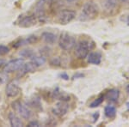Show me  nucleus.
Returning <instances> with one entry per match:
<instances>
[{
	"label": "nucleus",
	"mask_w": 129,
	"mask_h": 127,
	"mask_svg": "<svg viewBox=\"0 0 129 127\" xmlns=\"http://www.w3.org/2000/svg\"><path fill=\"white\" fill-rule=\"evenodd\" d=\"M99 9L98 6L95 3L92 1H89L85 3L83 6L82 12H81L80 20L82 21H89L93 20L98 16Z\"/></svg>",
	"instance_id": "nucleus-1"
},
{
	"label": "nucleus",
	"mask_w": 129,
	"mask_h": 127,
	"mask_svg": "<svg viewBox=\"0 0 129 127\" xmlns=\"http://www.w3.org/2000/svg\"><path fill=\"white\" fill-rule=\"evenodd\" d=\"M76 49H75V54L80 59H84L88 56L89 52L93 49L94 44L93 42L87 39H83L80 40L78 44H76Z\"/></svg>",
	"instance_id": "nucleus-2"
},
{
	"label": "nucleus",
	"mask_w": 129,
	"mask_h": 127,
	"mask_svg": "<svg viewBox=\"0 0 129 127\" xmlns=\"http://www.w3.org/2000/svg\"><path fill=\"white\" fill-rule=\"evenodd\" d=\"M59 46L64 51H71L76 46V39L67 33H62L59 39Z\"/></svg>",
	"instance_id": "nucleus-3"
},
{
	"label": "nucleus",
	"mask_w": 129,
	"mask_h": 127,
	"mask_svg": "<svg viewBox=\"0 0 129 127\" xmlns=\"http://www.w3.org/2000/svg\"><path fill=\"white\" fill-rule=\"evenodd\" d=\"M11 106L14 111L17 112L21 117L24 118V119H29L31 116H32V112L30 111L29 108L19 101H16L14 102H12Z\"/></svg>",
	"instance_id": "nucleus-4"
},
{
	"label": "nucleus",
	"mask_w": 129,
	"mask_h": 127,
	"mask_svg": "<svg viewBox=\"0 0 129 127\" xmlns=\"http://www.w3.org/2000/svg\"><path fill=\"white\" fill-rule=\"evenodd\" d=\"M58 21L60 24H68L76 17V12L72 10H60L58 14Z\"/></svg>",
	"instance_id": "nucleus-5"
},
{
	"label": "nucleus",
	"mask_w": 129,
	"mask_h": 127,
	"mask_svg": "<svg viewBox=\"0 0 129 127\" xmlns=\"http://www.w3.org/2000/svg\"><path fill=\"white\" fill-rule=\"evenodd\" d=\"M24 63V60L22 59L10 60V62L6 63L5 66L4 67V71L6 72V73H12V72L19 71Z\"/></svg>",
	"instance_id": "nucleus-6"
},
{
	"label": "nucleus",
	"mask_w": 129,
	"mask_h": 127,
	"mask_svg": "<svg viewBox=\"0 0 129 127\" xmlns=\"http://www.w3.org/2000/svg\"><path fill=\"white\" fill-rule=\"evenodd\" d=\"M70 106L67 103V101H59V102H58L54 107L52 109V112H53V114L58 117H63L66 115L69 111Z\"/></svg>",
	"instance_id": "nucleus-7"
},
{
	"label": "nucleus",
	"mask_w": 129,
	"mask_h": 127,
	"mask_svg": "<svg viewBox=\"0 0 129 127\" xmlns=\"http://www.w3.org/2000/svg\"><path fill=\"white\" fill-rule=\"evenodd\" d=\"M5 94L8 97L15 98L20 94V88L18 86V83L16 81H11L7 83L5 89Z\"/></svg>",
	"instance_id": "nucleus-8"
},
{
	"label": "nucleus",
	"mask_w": 129,
	"mask_h": 127,
	"mask_svg": "<svg viewBox=\"0 0 129 127\" xmlns=\"http://www.w3.org/2000/svg\"><path fill=\"white\" fill-rule=\"evenodd\" d=\"M37 22V17L35 15H27L22 16L19 21V26L21 28H30L35 26Z\"/></svg>",
	"instance_id": "nucleus-9"
},
{
	"label": "nucleus",
	"mask_w": 129,
	"mask_h": 127,
	"mask_svg": "<svg viewBox=\"0 0 129 127\" xmlns=\"http://www.w3.org/2000/svg\"><path fill=\"white\" fill-rule=\"evenodd\" d=\"M52 97L53 99L59 100V101H70V95L67 93H66L64 91L60 90L59 88L55 89L52 92Z\"/></svg>",
	"instance_id": "nucleus-10"
},
{
	"label": "nucleus",
	"mask_w": 129,
	"mask_h": 127,
	"mask_svg": "<svg viewBox=\"0 0 129 127\" xmlns=\"http://www.w3.org/2000/svg\"><path fill=\"white\" fill-rule=\"evenodd\" d=\"M45 5H46V1L45 0H40V1L37 3L36 6H35V14L37 18L39 19H42L45 18L46 16V10H45Z\"/></svg>",
	"instance_id": "nucleus-11"
},
{
	"label": "nucleus",
	"mask_w": 129,
	"mask_h": 127,
	"mask_svg": "<svg viewBox=\"0 0 129 127\" xmlns=\"http://www.w3.org/2000/svg\"><path fill=\"white\" fill-rule=\"evenodd\" d=\"M106 99H108L109 101L111 102H116L119 99V96H120V91L119 89H109L106 95H104Z\"/></svg>",
	"instance_id": "nucleus-12"
},
{
	"label": "nucleus",
	"mask_w": 129,
	"mask_h": 127,
	"mask_svg": "<svg viewBox=\"0 0 129 127\" xmlns=\"http://www.w3.org/2000/svg\"><path fill=\"white\" fill-rule=\"evenodd\" d=\"M87 61L89 64H100L102 61V54L100 53H90L87 56Z\"/></svg>",
	"instance_id": "nucleus-13"
},
{
	"label": "nucleus",
	"mask_w": 129,
	"mask_h": 127,
	"mask_svg": "<svg viewBox=\"0 0 129 127\" xmlns=\"http://www.w3.org/2000/svg\"><path fill=\"white\" fill-rule=\"evenodd\" d=\"M41 38L46 43L50 45H53L55 43L56 39H57V36L52 32H44L41 34Z\"/></svg>",
	"instance_id": "nucleus-14"
},
{
	"label": "nucleus",
	"mask_w": 129,
	"mask_h": 127,
	"mask_svg": "<svg viewBox=\"0 0 129 127\" xmlns=\"http://www.w3.org/2000/svg\"><path fill=\"white\" fill-rule=\"evenodd\" d=\"M9 120L10 123V125L13 127H22V122L21 118L18 117L14 112H10L9 113Z\"/></svg>",
	"instance_id": "nucleus-15"
},
{
	"label": "nucleus",
	"mask_w": 129,
	"mask_h": 127,
	"mask_svg": "<svg viewBox=\"0 0 129 127\" xmlns=\"http://www.w3.org/2000/svg\"><path fill=\"white\" fill-rule=\"evenodd\" d=\"M117 1L116 0H103V7L107 11H111L116 7Z\"/></svg>",
	"instance_id": "nucleus-16"
},
{
	"label": "nucleus",
	"mask_w": 129,
	"mask_h": 127,
	"mask_svg": "<svg viewBox=\"0 0 129 127\" xmlns=\"http://www.w3.org/2000/svg\"><path fill=\"white\" fill-rule=\"evenodd\" d=\"M30 59H31V62L35 64V67L41 66L46 63V59H45V57H43V56H37L35 54Z\"/></svg>",
	"instance_id": "nucleus-17"
},
{
	"label": "nucleus",
	"mask_w": 129,
	"mask_h": 127,
	"mask_svg": "<svg viewBox=\"0 0 129 127\" xmlns=\"http://www.w3.org/2000/svg\"><path fill=\"white\" fill-rule=\"evenodd\" d=\"M104 114L108 118H114L116 114V108L113 106H107L104 108Z\"/></svg>",
	"instance_id": "nucleus-18"
},
{
	"label": "nucleus",
	"mask_w": 129,
	"mask_h": 127,
	"mask_svg": "<svg viewBox=\"0 0 129 127\" xmlns=\"http://www.w3.org/2000/svg\"><path fill=\"white\" fill-rule=\"evenodd\" d=\"M28 105H29L30 107H35V109L42 110V107H41V101H40V99H39L38 97H35V98L30 99L29 101H28Z\"/></svg>",
	"instance_id": "nucleus-19"
},
{
	"label": "nucleus",
	"mask_w": 129,
	"mask_h": 127,
	"mask_svg": "<svg viewBox=\"0 0 129 127\" xmlns=\"http://www.w3.org/2000/svg\"><path fill=\"white\" fill-rule=\"evenodd\" d=\"M104 99H105V96H104V95H100V96H99L98 98H97V99H95L94 101H92V102L90 103V105H89V107L95 108V107H99V106L103 102Z\"/></svg>",
	"instance_id": "nucleus-20"
},
{
	"label": "nucleus",
	"mask_w": 129,
	"mask_h": 127,
	"mask_svg": "<svg viewBox=\"0 0 129 127\" xmlns=\"http://www.w3.org/2000/svg\"><path fill=\"white\" fill-rule=\"evenodd\" d=\"M20 55H22V57L29 58V59H31V58L35 55V53L32 50H23V51L20 53Z\"/></svg>",
	"instance_id": "nucleus-21"
},
{
	"label": "nucleus",
	"mask_w": 129,
	"mask_h": 127,
	"mask_svg": "<svg viewBox=\"0 0 129 127\" xmlns=\"http://www.w3.org/2000/svg\"><path fill=\"white\" fill-rule=\"evenodd\" d=\"M50 64L53 66H60V64H61V59H60L59 57H54L51 59Z\"/></svg>",
	"instance_id": "nucleus-22"
},
{
	"label": "nucleus",
	"mask_w": 129,
	"mask_h": 127,
	"mask_svg": "<svg viewBox=\"0 0 129 127\" xmlns=\"http://www.w3.org/2000/svg\"><path fill=\"white\" fill-rule=\"evenodd\" d=\"M8 79H9V76H8L6 72H5V73L4 72H0V85L5 83L8 81Z\"/></svg>",
	"instance_id": "nucleus-23"
},
{
	"label": "nucleus",
	"mask_w": 129,
	"mask_h": 127,
	"mask_svg": "<svg viewBox=\"0 0 129 127\" xmlns=\"http://www.w3.org/2000/svg\"><path fill=\"white\" fill-rule=\"evenodd\" d=\"M9 52H10L9 47H7L6 46H3V45L0 46V56L5 55V54H7Z\"/></svg>",
	"instance_id": "nucleus-24"
},
{
	"label": "nucleus",
	"mask_w": 129,
	"mask_h": 127,
	"mask_svg": "<svg viewBox=\"0 0 129 127\" xmlns=\"http://www.w3.org/2000/svg\"><path fill=\"white\" fill-rule=\"evenodd\" d=\"M28 126H29V127H34V126L39 127V126H40V124H39L37 121H32V122H30L29 124H28Z\"/></svg>",
	"instance_id": "nucleus-25"
},
{
	"label": "nucleus",
	"mask_w": 129,
	"mask_h": 127,
	"mask_svg": "<svg viewBox=\"0 0 129 127\" xmlns=\"http://www.w3.org/2000/svg\"><path fill=\"white\" fill-rule=\"evenodd\" d=\"M5 64H6V61L5 59H0V70H2V69L4 70V67L5 66Z\"/></svg>",
	"instance_id": "nucleus-26"
},
{
	"label": "nucleus",
	"mask_w": 129,
	"mask_h": 127,
	"mask_svg": "<svg viewBox=\"0 0 129 127\" xmlns=\"http://www.w3.org/2000/svg\"><path fill=\"white\" fill-rule=\"evenodd\" d=\"M60 76H61V77L63 78V79H64V80H68V79H69V76H68V75L66 74V73L61 74V75H60Z\"/></svg>",
	"instance_id": "nucleus-27"
},
{
	"label": "nucleus",
	"mask_w": 129,
	"mask_h": 127,
	"mask_svg": "<svg viewBox=\"0 0 129 127\" xmlns=\"http://www.w3.org/2000/svg\"><path fill=\"white\" fill-rule=\"evenodd\" d=\"M125 22L129 25V16H126V20H125Z\"/></svg>",
	"instance_id": "nucleus-28"
},
{
	"label": "nucleus",
	"mask_w": 129,
	"mask_h": 127,
	"mask_svg": "<svg viewBox=\"0 0 129 127\" xmlns=\"http://www.w3.org/2000/svg\"><path fill=\"white\" fill-rule=\"evenodd\" d=\"M126 91L129 94V84L127 85V86H126Z\"/></svg>",
	"instance_id": "nucleus-29"
},
{
	"label": "nucleus",
	"mask_w": 129,
	"mask_h": 127,
	"mask_svg": "<svg viewBox=\"0 0 129 127\" xmlns=\"http://www.w3.org/2000/svg\"><path fill=\"white\" fill-rule=\"evenodd\" d=\"M66 1H67V2H73V1H75V0H66Z\"/></svg>",
	"instance_id": "nucleus-30"
},
{
	"label": "nucleus",
	"mask_w": 129,
	"mask_h": 127,
	"mask_svg": "<svg viewBox=\"0 0 129 127\" xmlns=\"http://www.w3.org/2000/svg\"><path fill=\"white\" fill-rule=\"evenodd\" d=\"M120 1H121V2H126L127 0H120Z\"/></svg>",
	"instance_id": "nucleus-31"
}]
</instances>
